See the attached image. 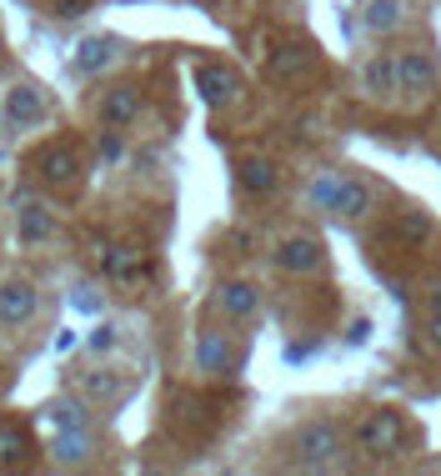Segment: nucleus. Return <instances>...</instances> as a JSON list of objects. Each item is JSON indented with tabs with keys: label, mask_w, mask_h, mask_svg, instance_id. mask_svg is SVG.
I'll use <instances>...</instances> for the list:
<instances>
[{
	"label": "nucleus",
	"mask_w": 441,
	"mask_h": 476,
	"mask_svg": "<svg viewBox=\"0 0 441 476\" xmlns=\"http://www.w3.org/2000/svg\"><path fill=\"white\" fill-rule=\"evenodd\" d=\"M356 441H361V451H371V456H396L402 441H406V421L396 412H371L356 426Z\"/></svg>",
	"instance_id": "obj_1"
},
{
	"label": "nucleus",
	"mask_w": 441,
	"mask_h": 476,
	"mask_svg": "<svg viewBox=\"0 0 441 476\" xmlns=\"http://www.w3.org/2000/svg\"><path fill=\"white\" fill-rule=\"evenodd\" d=\"M336 451H341V431L331 421H311L301 437H296V456H301V466H327Z\"/></svg>",
	"instance_id": "obj_2"
},
{
	"label": "nucleus",
	"mask_w": 441,
	"mask_h": 476,
	"mask_svg": "<svg viewBox=\"0 0 441 476\" xmlns=\"http://www.w3.org/2000/svg\"><path fill=\"white\" fill-rule=\"evenodd\" d=\"M36 286L30 281H5L0 286V326H26L36 316Z\"/></svg>",
	"instance_id": "obj_3"
},
{
	"label": "nucleus",
	"mask_w": 441,
	"mask_h": 476,
	"mask_svg": "<svg viewBox=\"0 0 441 476\" xmlns=\"http://www.w3.org/2000/svg\"><path fill=\"white\" fill-rule=\"evenodd\" d=\"M5 121H11L15 131L46 121V90L40 86H15L11 96H5Z\"/></svg>",
	"instance_id": "obj_4"
},
{
	"label": "nucleus",
	"mask_w": 441,
	"mask_h": 476,
	"mask_svg": "<svg viewBox=\"0 0 441 476\" xmlns=\"http://www.w3.org/2000/svg\"><path fill=\"white\" fill-rule=\"evenodd\" d=\"M396 86L411 90V96H427V90L437 86V65H431V55H421V50L396 55Z\"/></svg>",
	"instance_id": "obj_5"
},
{
	"label": "nucleus",
	"mask_w": 441,
	"mask_h": 476,
	"mask_svg": "<svg viewBox=\"0 0 441 476\" xmlns=\"http://www.w3.org/2000/svg\"><path fill=\"white\" fill-rule=\"evenodd\" d=\"M276 266H281V271H316V266H321V241L286 236L276 246Z\"/></svg>",
	"instance_id": "obj_6"
},
{
	"label": "nucleus",
	"mask_w": 441,
	"mask_h": 476,
	"mask_svg": "<svg viewBox=\"0 0 441 476\" xmlns=\"http://www.w3.org/2000/svg\"><path fill=\"white\" fill-rule=\"evenodd\" d=\"M196 86H201L206 106H226V100L236 96V71H231V65H201V71H196Z\"/></svg>",
	"instance_id": "obj_7"
},
{
	"label": "nucleus",
	"mask_w": 441,
	"mask_h": 476,
	"mask_svg": "<svg viewBox=\"0 0 441 476\" xmlns=\"http://www.w3.org/2000/svg\"><path fill=\"white\" fill-rule=\"evenodd\" d=\"M40 175L51 181V186H71L81 175V156L71 146H51V150H40Z\"/></svg>",
	"instance_id": "obj_8"
},
{
	"label": "nucleus",
	"mask_w": 441,
	"mask_h": 476,
	"mask_svg": "<svg viewBox=\"0 0 441 476\" xmlns=\"http://www.w3.org/2000/svg\"><path fill=\"white\" fill-rule=\"evenodd\" d=\"M361 86H366V96L371 100H391L396 96V61L391 55H377V61H366V71H361Z\"/></svg>",
	"instance_id": "obj_9"
},
{
	"label": "nucleus",
	"mask_w": 441,
	"mask_h": 476,
	"mask_svg": "<svg viewBox=\"0 0 441 476\" xmlns=\"http://www.w3.org/2000/svg\"><path fill=\"white\" fill-rule=\"evenodd\" d=\"M316 65V55H311V46H281L276 55H271V81H296V75H306Z\"/></svg>",
	"instance_id": "obj_10"
},
{
	"label": "nucleus",
	"mask_w": 441,
	"mask_h": 476,
	"mask_svg": "<svg viewBox=\"0 0 441 476\" xmlns=\"http://www.w3.org/2000/svg\"><path fill=\"white\" fill-rule=\"evenodd\" d=\"M136 111H140V90H136V86H115L111 96L101 100L106 125H126V121H136Z\"/></svg>",
	"instance_id": "obj_11"
},
{
	"label": "nucleus",
	"mask_w": 441,
	"mask_h": 476,
	"mask_svg": "<svg viewBox=\"0 0 441 476\" xmlns=\"http://www.w3.org/2000/svg\"><path fill=\"white\" fill-rule=\"evenodd\" d=\"M256 306H261V296H256L251 281H231V286H221V311L226 316L246 321V316H256Z\"/></svg>",
	"instance_id": "obj_12"
},
{
	"label": "nucleus",
	"mask_w": 441,
	"mask_h": 476,
	"mask_svg": "<svg viewBox=\"0 0 441 476\" xmlns=\"http://www.w3.org/2000/svg\"><path fill=\"white\" fill-rule=\"evenodd\" d=\"M406 15L402 0H366V11H361V25L366 30H377V36H386V30H396Z\"/></svg>",
	"instance_id": "obj_13"
},
{
	"label": "nucleus",
	"mask_w": 441,
	"mask_h": 476,
	"mask_svg": "<svg viewBox=\"0 0 441 476\" xmlns=\"http://www.w3.org/2000/svg\"><path fill=\"white\" fill-rule=\"evenodd\" d=\"M51 451H55V462H86L90 456V431L86 426H61V437L51 441Z\"/></svg>",
	"instance_id": "obj_14"
},
{
	"label": "nucleus",
	"mask_w": 441,
	"mask_h": 476,
	"mask_svg": "<svg viewBox=\"0 0 441 476\" xmlns=\"http://www.w3.org/2000/svg\"><path fill=\"white\" fill-rule=\"evenodd\" d=\"M196 361H201V371H231V341L221 331H206L196 341Z\"/></svg>",
	"instance_id": "obj_15"
},
{
	"label": "nucleus",
	"mask_w": 441,
	"mask_h": 476,
	"mask_svg": "<svg viewBox=\"0 0 441 476\" xmlns=\"http://www.w3.org/2000/svg\"><path fill=\"white\" fill-rule=\"evenodd\" d=\"M101 266H106V276H115V281H131V276L146 271V261H140L136 246H111V251L101 256Z\"/></svg>",
	"instance_id": "obj_16"
},
{
	"label": "nucleus",
	"mask_w": 441,
	"mask_h": 476,
	"mask_svg": "<svg viewBox=\"0 0 441 476\" xmlns=\"http://www.w3.org/2000/svg\"><path fill=\"white\" fill-rule=\"evenodd\" d=\"M115 61V40L111 36H96V40H81V50H76V71H101V65H111Z\"/></svg>",
	"instance_id": "obj_17"
},
{
	"label": "nucleus",
	"mask_w": 441,
	"mask_h": 476,
	"mask_svg": "<svg viewBox=\"0 0 441 476\" xmlns=\"http://www.w3.org/2000/svg\"><path fill=\"white\" fill-rule=\"evenodd\" d=\"M30 456V437L21 431V426L0 421V466H21Z\"/></svg>",
	"instance_id": "obj_18"
},
{
	"label": "nucleus",
	"mask_w": 441,
	"mask_h": 476,
	"mask_svg": "<svg viewBox=\"0 0 441 476\" xmlns=\"http://www.w3.org/2000/svg\"><path fill=\"white\" fill-rule=\"evenodd\" d=\"M241 186L251 191V196H266V191L276 186V166L251 156V161H241Z\"/></svg>",
	"instance_id": "obj_19"
},
{
	"label": "nucleus",
	"mask_w": 441,
	"mask_h": 476,
	"mask_svg": "<svg viewBox=\"0 0 441 476\" xmlns=\"http://www.w3.org/2000/svg\"><path fill=\"white\" fill-rule=\"evenodd\" d=\"M366 206H371V186L366 181H341V196L331 211L336 216H366Z\"/></svg>",
	"instance_id": "obj_20"
},
{
	"label": "nucleus",
	"mask_w": 441,
	"mask_h": 476,
	"mask_svg": "<svg viewBox=\"0 0 441 476\" xmlns=\"http://www.w3.org/2000/svg\"><path fill=\"white\" fill-rule=\"evenodd\" d=\"M81 391H86V396H96V401H115V396H126V381H121V376H111V371H86Z\"/></svg>",
	"instance_id": "obj_21"
},
{
	"label": "nucleus",
	"mask_w": 441,
	"mask_h": 476,
	"mask_svg": "<svg viewBox=\"0 0 441 476\" xmlns=\"http://www.w3.org/2000/svg\"><path fill=\"white\" fill-rule=\"evenodd\" d=\"M21 236L26 241H51L55 236V221L40 206H30V211H21Z\"/></svg>",
	"instance_id": "obj_22"
},
{
	"label": "nucleus",
	"mask_w": 441,
	"mask_h": 476,
	"mask_svg": "<svg viewBox=\"0 0 441 476\" xmlns=\"http://www.w3.org/2000/svg\"><path fill=\"white\" fill-rule=\"evenodd\" d=\"M391 231H396L402 241H427V236H431V216H427V211H402Z\"/></svg>",
	"instance_id": "obj_23"
},
{
	"label": "nucleus",
	"mask_w": 441,
	"mask_h": 476,
	"mask_svg": "<svg viewBox=\"0 0 441 476\" xmlns=\"http://www.w3.org/2000/svg\"><path fill=\"white\" fill-rule=\"evenodd\" d=\"M46 421L51 426H86V401H55V406H46Z\"/></svg>",
	"instance_id": "obj_24"
},
{
	"label": "nucleus",
	"mask_w": 441,
	"mask_h": 476,
	"mask_svg": "<svg viewBox=\"0 0 441 476\" xmlns=\"http://www.w3.org/2000/svg\"><path fill=\"white\" fill-rule=\"evenodd\" d=\"M336 196H341V175H321V181L311 186V200L316 206H327V211L336 206Z\"/></svg>",
	"instance_id": "obj_25"
},
{
	"label": "nucleus",
	"mask_w": 441,
	"mask_h": 476,
	"mask_svg": "<svg viewBox=\"0 0 441 476\" xmlns=\"http://www.w3.org/2000/svg\"><path fill=\"white\" fill-rule=\"evenodd\" d=\"M90 351H115V326H96L90 331Z\"/></svg>",
	"instance_id": "obj_26"
},
{
	"label": "nucleus",
	"mask_w": 441,
	"mask_h": 476,
	"mask_svg": "<svg viewBox=\"0 0 441 476\" xmlns=\"http://www.w3.org/2000/svg\"><path fill=\"white\" fill-rule=\"evenodd\" d=\"M121 156H126L121 136H111V131H106V136H101V161H121Z\"/></svg>",
	"instance_id": "obj_27"
},
{
	"label": "nucleus",
	"mask_w": 441,
	"mask_h": 476,
	"mask_svg": "<svg viewBox=\"0 0 441 476\" xmlns=\"http://www.w3.org/2000/svg\"><path fill=\"white\" fill-rule=\"evenodd\" d=\"M86 5H90V0H55V15L71 21V15H86Z\"/></svg>",
	"instance_id": "obj_28"
},
{
	"label": "nucleus",
	"mask_w": 441,
	"mask_h": 476,
	"mask_svg": "<svg viewBox=\"0 0 441 476\" xmlns=\"http://www.w3.org/2000/svg\"><path fill=\"white\" fill-rule=\"evenodd\" d=\"M366 336H371V321H356L352 331H346V341H352V346H361Z\"/></svg>",
	"instance_id": "obj_29"
},
{
	"label": "nucleus",
	"mask_w": 441,
	"mask_h": 476,
	"mask_svg": "<svg viewBox=\"0 0 441 476\" xmlns=\"http://www.w3.org/2000/svg\"><path fill=\"white\" fill-rule=\"evenodd\" d=\"M427 331H431V341H437V346H441V311L431 316V326H427Z\"/></svg>",
	"instance_id": "obj_30"
}]
</instances>
